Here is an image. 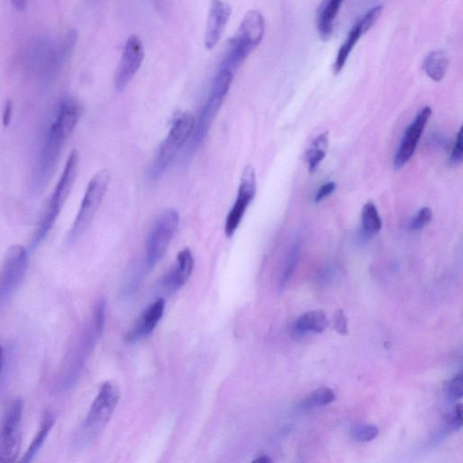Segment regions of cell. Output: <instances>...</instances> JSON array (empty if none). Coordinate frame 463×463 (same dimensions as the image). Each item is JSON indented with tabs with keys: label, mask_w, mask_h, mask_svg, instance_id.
Wrapping results in <instances>:
<instances>
[{
	"label": "cell",
	"mask_w": 463,
	"mask_h": 463,
	"mask_svg": "<svg viewBox=\"0 0 463 463\" xmlns=\"http://www.w3.org/2000/svg\"><path fill=\"white\" fill-rule=\"evenodd\" d=\"M82 114V105L72 97L63 98L57 106L33 171L30 189L34 195L41 194L52 178L63 148Z\"/></svg>",
	"instance_id": "cell-1"
},
{
	"label": "cell",
	"mask_w": 463,
	"mask_h": 463,
	"mask_svg": "<svg viewBox=\"0 0 463 463\" xmlns=\"http://www.w3.org/2000/svg\"><path fill=\"white\" fill-rule=\"evenodd\" d=\"M106 303L98 301L92 321L83 330L56 377L54 391L61 393L69 391L79 381L82 370L92 353L97 340L102 337L105 325Z\"/></svg>",
	"instance_id": "cell-2"
},
{
	"label": "cell",
	"mask_w": 463,
	"mask_h": 463,
	"mask_svg": "<svg viewBox=\"0 0 463 463\" xmlns=\"http://www.w3.org/2000/svg\"><path fill=\"white\" fill-rule=\"evenodd\" d=\"M79 152H71L62 176L56 186L53 195L35 228L30 244V251H34L46 239L66 202L79 173Z\"/></svg>",
	"instance_id": "cell-3"
},
{
	"label": "cell",
	"mask_w": 463,
	"mask_h": 463,
	"mask_svg": "<svg viewBox=\"0 0 463 463\" xmlns=\"http://www.w3.org/2000/svg\"><path fill=\"white\" fill-rule=\"evenodd\" d=\"M264 31L265 21L262 14L258 11L247 12L238 32L228 42L220 69L235 72L261 44Z\"/></svg>",
	"instance_id": "cell-4"
},
{
	"label": "cell",
	"mask_w": 463,
	"mask_h": 463,
	"mask_svg": "<svg viewBox=\"0 0 463 463\" xmlns=\"http://www.w3.org/2000/svg\"><path fill=\"white\" fill-rule=\"evenodd\" d=\"M120 398V389L114 382L108 381L101 385L82 427L76 436L77 445L87 446L100 436L118 407Z\"/></svg>",
	"instance_id": "cell-5"
},
{
	"label": "cell",
	"mask_w": 463,
	"mask_h": 463,
	"mask_svg": "<svg viewBox=\"0 0 463 463\" xmlns=\"http://www.w3.org/2000/svg\"><path fill=\"white\" fill-rule=\"evenodd\" d=\"M196 125L194 114L189 111H182L176 115L172 126L162 142L159 150L154 158L148 171V178L157 180L166 172L178 154L189 141Z\"/></svg>",
	"instance_id": "cell-6"
},
{
	"label": "cell",
	"mask_w": 463,
	"mask_h": 463,
	"mask_svg": "<svg viewBox=\"0 0 463 463\" xmlns=\"http://www.w3.org/2000/svg\"><path fill=\"white\" fill-rule=\"evenodd\" d=\"M234 72L220 69L215 77L209 95L203 105L196 125L188 142L187 152L194 153L202 145L208 136L216 115L233 82Z\"/></svg>",
	"instance_id": "cell-7"
},
{
	"label": "cell",
	"mask_w": 463,
	"mask_h": 463,
	"mask_svg": "<svg viewBox=\"0 0 463 463\" xmlns=\"http://www.w3.org/2000/svg\"><path fill=\"white\" fill-rule=\"evenodd\" d=\"M110 183V173L103 170L90 180L79 213L70 229L67 242L70 245L79 241L91 225Z\"/></svg>",
	"instance_id": "cell-8"
},
{
	"label": "cell",
	"mask_w": 463,
	"mask_h": 463,
	"mask_svg": "<svg viewBox=\"0 0 463 463\" xmlns=\"http://www.w3.org/2000/svg\"><path fill=\"white\" fill-rule=\"evenodd\" d=\"M179 223L177 210L163 211L152 224L146 240L144 265L148 271L156 267L166 255Z\"/></svg>",
	"instance_id": "cell-9"
},
{
	"label": "cell",
	"mask_w": 463,
	"mask_h": 463,
	"mask_svg": "<svg viewBox=\"0 0 463 463\" xmlns=\"http://www.w3.org/2000/svg\"><path fill=\"white\" fill-rule=\"evenodd\" d=\"M28 266V251L13 246L6 253L0 269V308L5 306L22 285Z\"/></svg>",
	"instance_id": "cell-10"
},
{
	"label": "cell",
	"mask_w": 463,
	"mask_h": 463,
	"mask_svg": "<svg viewBox=\"0 0 463 463\" xmlns=\"http://www.w3.org/2000/svg\"><path fill=\"white\" fill-rule=\"evenodd\" d=\"M23 411L21 398L14 399L7 410L0 430V463H12L20 453Z\"/></svg>",
	"instance_id": "cell-11"
},
{
	"label": "cell",
	"mask_w": 463,
	"mask_h": 463,
	"mask_svg": "<svg viewBox=\"0 0 463 463\" xmlns=\"http://www.w3.org/2000/svg\"><path fill=\"white\" fill-rule=\"evenodd\" d=\"M255 194V171L253 166L247 165L242 173L237 201L225 219L224 231L227 238H231L235 235Z\"/></svg>",
	"instance_id": "cell-12"
},
{
	"label": "cell",
	"mask_w": 463,
	"mask_h": 463,
	"mask_svg": "<svg viewBox=\"0 0 463 463\" xmlns=\"http://www.w3.org/2000/svg\"><path fill=\"white\" fill-rule=\"evenodd\" d=\"M145 51L140 38L133 34L128 38L124 49L122 59L115 75L116 90L122 92L133 80L141 66Z\"/></svg>",
	"instance_id": "cell-13"
},
{
	"label": "cell",
	"mask_w": 463,
	"mask_h": 463,
	"mask_svg": "<svg viewBox=\"0 0 463 463\" xmlns=\"http://www.w3.org/2000/svg\"><path fill=\"white\" fill-rule=\"evenodd\" d=\"M383 10V8L380 5L372 8L353 27L338 52L334 64L335 73H339L342 71L361 36L375 26L382 15Z\"/></svg>",
	"instance_id": "cell-14"
},
{
	"label": "cell",
	"mask_w": 463,
	"mask_h": 463,
	"mask_svg": "<svg viewBox=\"0 0 463 463\" xmlns=\"http://www.w3.org/2000/svg\"><path fill=\"white\" fill-rule=\"evenodd\" d=\"M432 109L422 108L406 129L395 157L396 170L402 169L414 156L419 140L431 118Z\"/></svg>",
	"instance_id": "cell-15"
},
{
	"label": "cell",
	"mask_w": 463,
	"mask_h": 463,
	"mask_svg": "<svg viewBox=\"0 0 463 463\" xmlns=\"http://www.w3.org/2000/svg\"><path fill=\"white\" fill-rule=\"evenodd\" d=\"M231 14V7L225 0H212L204 36L205 47L209 50L220 42Z\"/></svg>",
	"instance_id": "cell-16"
},
{
	"label": "cell",
	"mask_w": 463,
	"mask_h": 463,
	"mask_svg": "<svg viewBox=\"0 0 463 463\" xmlns=\"http://www.w3.org/2000/svg\"><path fill=\"white\" fill-rule=\"evenodd\" d=\"M165 308L166 301L163 298L149 304L126 335L125 340L136 343L149 336L162 321Z\"/></svg>",
	"instance_id": "cell-17"
},
{
	"label": "cell",
	"mask_w": 463,
	"mask_h": 463,
	"mask_svg": "<svg viewBox=\"0 0 463 463\" xmlns=\"http://www.w3.org/2000/svg\"><path fill=\"white\" fill-rule=\"evenodd\" d=\"M194 257L189 249L181 250L176 262L162 281L164 291L173 293L181 289L190 279L194 269Z\"/></svg>",
	"instance_id": "cell-18"
},
{
	"label": "cell",
	"mask_w": 463,
	"mask_h": 463,
	"mask_svg": "<svg viewBox=\"0 0 463 463\" xmlns=\"http://www.w3.org/2000/svg\"><path fill=\"white\" fill-rule=\"evenodd\" d=\"M56 420V412L52 408L46 409L41 421L40 429H38L31 444L21 459L22 462L28 463L32 461L35 455L40 452L55 426Z\"/></svg>",
	"instance_id": "cell-19"
},
{
	"label": "cell",
	"mask_w": 463,
	"mask_h": 463,
	"mask_svg": "<svg viewBox=\"0 0 463 463\" xmlns=\"http://www.w3.org/2000/svg\"><path fill=\"white\" fill-rule=\"evenodd\" d=\"M344 0H323L317 15V28L323 41L330 40L335 20Z\"/></svg>",
	"instance_id": "cell-20"
},
{
	"label": "cell",
	"mask_w": 463,
	"mask_h": 463,
	"mask_svg": "<svg viewBox=\"0 0 463 463\" xmlns=\"http://www.w3.org/2000/svg\"><path fill=\"white\" fill-rule=\"evenodd\" d=\"M329 326L327 315L323 311H312L302 315L295 323L294 330L300 334L322 333Z\"/></svg>",
	"instance_id": "cell-21"
},
{
	"label": "cell",
	"mask_w": 463,
	"mask_h": 463,
	"mask_svg": "<svg viewBox=\"0 0 463 463\" xmlns=\"http://www.w3.org/2000/svg\"><path fill=\"white\" fill-rule=\"evenodd\" d=\"M449 67V57L442 50L430 53L423 63V69L435 82L444 80Z\"/></svg>",
	"instance_id": "cell-22"
},
{
	"label": "cell",
	"mask_w": 463,
	"mask_h": 463,
	"mask_svg": "<svg viewBox=\"0 0 463 463\" xmlns=\"http://www.w3.org/2000/svg\"><path fill=\"white\" fill-rule=\"evenodd\" d=\"M329 146V133H324L317 137L310 149L306 153V160L308 165V171L311 173L316 171L320 163L326 157V151Z\"/></svg>",
	"instance_id": "cell-23"
},
{
	"label": "cell",
	"mask_w": 463,
	"mask_h": 463,
	"mask_svg": "<svg viewBox=\"0 0 463 463\" xmlns=\"http://www.w3.org/2000/svg\"><path fill=\"white\" fill-rule=\"evenodd\" d=\"M362 228L364 235L368 238L376 235L382 229V220L379 216L378 210L372 202H368L364 206L362 211Z\"/></svg>",
	"instance_id": "cell-24"
},
{
	"label": "cell",
	"mask_w": 463,
	"mask_h": 463,
	"mask_svg": "<svg viewBox=\"0 0 463 463\" xmlns=\"http://www.w3.org/2000/svg\"><path fill=\"white\" fill-rule=\"evenodd\" d=\"M336 399L334 391L329 388L316 390L306 397L300 404L302 410H313L331 404Z\"/></svg>",
	"instance_id": "cell-25"
},
{
	"label": "cell",
	"mask_w": 463,
	"mask_h": 463,
	"mask_svg": "<svg viewBox=\"0 0 463 463\" xmlns=\"http://www.w3.org/2000/svg\"><path fill=\"white\" fill-rule=\"evenodd\" d=\"M300 255V246L295 243L290 250L280 279V289L284 291L295 273Z\"/></svg>",
	"instance_id": "cell-26"
},
{
	"label": "cell",
	"mask_w": 463,
	"mask_h": 463,
	"mask_svg": "<svg viewBox=\"0 0 463 463\" xmlns=\"http://www.w3.org/2000/svg\"><path fill=\"white\" fill-rule=\"evenodd\" d=\"M379 435V430L373 424H360L353 430V436L359 442L368 443L373 441Z\"/></svg>",
	"instance_id": "cell-27"
},
{
	"label": "cell",
	"mask_w": 463,
	"mask_h": 463,
	"mask_svg": "<svg viewBox=\"0 0 463 463\" xmlns=\"http://www.w3.org/2000/svg\"><path fill=\"white\" fill-rule=\"evenodd\" d=\"M447 397L451 401H457L462 398V374L459 372L447 383Z\"/></svg>",
	"instance_id": "cell-28"
},
{
	"label": "cell",
	"mask_w": 463,
	"mask_h": 463,
	"mask_svg": "<svg viewBox=\"0 0 463 463\" xmlns=\"http://www.w3.org/2000/svg\"><path fill=\"white\" fill-rule=\"evenodd\" d=\"M433 217V212L429 208H423L410 223L411 230H420L428 225Z\"/></svg>",
	"instance_id": "cell-29"
},
{
	"label": "cell",
	"mask_w": 463,
	"mask_h": 463,
	"mask_svg": "<svg viewBox=\"0 0 463 463\" xmlns=\"http://www.w3.org/2000/svg\"><path fill=\"white\" fill-rule=\"evenodd\" d=\"M463 139H462V129L458 133L454 146L452 150L450 163L452 165H459L462 162L463 153Z\"/></svg>",
	"instance_id": "cell-30"
},
{
	"label": "cell",
	"mask_w": 463,
	"mask_h": 463,
	"mask_svg": "<svg viewBox=\"0 0 463 463\" xmlns=\"http://www.w3.org/2000/svg\"><path fill=\"white\" fill-rule=\"evenodd\" d=\"M335 329L338 333L341 335L349 334V327H347L346 317L343 310H338L335 315L334 319Z\"/></svg>",
	"instance_id": "cell-31"
},
{
	"label": "cell",
	"mask_w": 463,
	"mask_h": 463,
	"mask_svg": "<svg viewBox=\"0 0 463 463\" xmlns=\"http://www.w3.org/2000/svg\"><path fill=\"white\" fill-rule=\"evenodd\" d=\"M336 189V184L334 182H328L324 184L317 192L315 196V202L320 203L328 197H330Z\"/></svg>",
	"instance_id": "cell-32"
},
{
	"label": "cell",
	"mask_w": 463,
	"mask_h": 463,
	"mask_svg": "<svg viewBox=\"0 0 463 463\" xmlns=\"http://www.w3.org/2000/svg\"><path fill=\"white\" fill-rule=\"evenodd\" d=\"M462 407L461 405H457L450 416V426L452 429L456 430L461 428L462 417H461Z\"/></svg>",
	"instance_id": "cell-33"
},
{
	"label": "cell",
	"mask_w": 463,
	"mask_h": 463,
	"mask_svg": "<svg viewBox=\"0 0 463 463\" xmlns=\"http://www.w3.org/2000/svg\"><path fill=\"white\" fill-rule=\"evenodd\" d=\"M12 114H13V102L11 100H9L7 101L5 104L4 112V125L5 127L10 126L11 123V119H12Z\"/></svg>",
	"instance_id": "cell-34"
},
{
	"label": "cell",
	"mask_w": 463,
	"mask_h": 463,
	"mask_svg": "<svg viewBox=\"0 0 463 463\" xmlns=\"http://www.w3.org/2000/svg\"><path fill=\"white\" fill-rule=\"evenodd\" d=\"M11 3L16 11L23 12L27 7L28 0H11Z\"/></svg>",
	"instance_id": "cell-35"
},
{
	"label": "cell",
	"mask_w": 463,
	"mask_h": 463,
	"mask_svg": "<svg viewBox=\"0 0 463 463\" xmlns=\"http://www.w3.org/2000/svg\"><path fill=\"white\" fill-rule=\"evenodd\" d=\"M254 462H258V463H268V462H272V459H269L268 456L266 455H261L259 456L257 459H255L254 460Z\"/></svg>",
	"instance_id": "cell-36"
},
{
	"label": "cell",
	"mask_w": 463,
	"mask_h": 463,
	"mask_svg": "<svg viewBox=\"0 0 463 463\" xmlns=\"http://www.w3.org/2000/svg\"><path fill=\"white\" fill-rule=\"evenodd\" d=\"M4 360V351L2 345H0V370H2Z\"/></svg>",
	"instance_id": "cell-37"
}]
</instances>
